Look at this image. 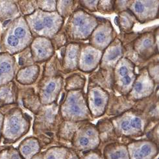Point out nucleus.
<instances>
[{"label": "nucleus", "mask_w": 159, "mask_h": 159, "mask_svg": "<svg viewBox=\"0 0 159 159\" xmlns=\"http://www.w3.org/2000/svg\"><path fill=\"white\" fill-rule=\"evenodd\" d=\"M24 21L18 19L10 22L0 37V50L2 53H15L22 49L27 44L28 31Z\"/></svg>", "instance_id": "obj_1"}, {"label": "nucleus", "mask_w": 159, "mask_h": 159, "mask_svg": "<svg viewBox=\"0 0 159 159\" xmlns=\"http://www.w3.org/2000/svg\"><path fill=\"white\" fill-rule=\"evenodd\" d=\"M4 118L3 134L6 139H14L22 133L25 123L20 112L12 111Z\"/></svg>", "instance_id": "obj_2"}, {"label": "nucleus", "mask_w": 159, "mask_h": 159, "mask_svg": "<svg viewBox=\"0 0 159 159\" xmlns=\"http://www.w3.org/2000/svg\"><path fill=\"white\" fill-rule=\"evenodd\" d=\"M14 74V59L9 54L0 53V86L10 83Z\"/></svg>", "instance_id": "obj_3"}, {"label": "nucleus", "mask_w": 159, "mask_h": 159, "mask_svg": "<svg viewBox=\"0 0 159 159\" xmlns=\"http://www.w3.org/2000/svg\"><path fill=\"white\" fill-rule=\"evenodd\" d=\"M17 11L16 6L10 1H0V22L5 27Z\"/></svg>", "instance_id": "obj_4"}, {"label": "nucleus", "mask_w": 159, "mask_h": 159, "mask_svg": "<svg viewBox=\"0 0 159 159\" xmlns=\"http://www.w3.org/2000/svg\"><path fill=\"white\" fill-rule=\"evenodd\" d=\"M13 85L9 83L0 86V104H9L14 102Z\"/></svg>", "instance_id": "obj_5"}, {"label": "nucleus", "mask_w": 159, "mask_h": 159, "mask_svg": "<svg viewBox=\"0 0 159 159\" xmlns=\"http://www.w3.org/2000/svg\"><path fill=\"white\" fill-rule=\"evenodd\" d=\"M37 72V70L36 67H29L21 70L17 75V80L23 84L31 83L34 80Z\"/></svg>", "instance_id": "obj_6"}, {"label": "nucleus", "mask_w": 159, "mask_h": 159, "mask_svg": "<svg viewBox=\"0 0 159 159\" xmlns=\"http://www.w3.org/2000/svg\"><path fill=\"white\" fill-rule=\"evenodd\" d=\"M37 149V145L35 142L30 140L27 142L21 148V153L25 157H30Z\"/></svg>", "instance_id": "obj_7"}, {"label": "nucleus", "mask_w": 159, "mask_h": 159, "mask_svg": "<svg viewBox=\"0 0 159 159\" xmlns=\"http://www.w3.org/2000/svg\"><path fill=\"white\" fill-rule=\"evenodd\" d=\"M151 147L146 144V145H143L141 147L140 150L137 151L136 152L134 153V158L135 159H142L144 157L147 156L149 155L151 152Z\"/></svg>", "instance_id": "obj_8"}, {"label": "nucleus", "mask_w": 159, "mask_h": 159, "mask_svg": "<svg viewBox=\"0 0 159 159\" xmlns=\"http://www.w3.org/2000/svg\"><path fill=\"white\" fill-rule=\"evenodd\" d=\"M130 125H131V127L134 128V129H140L141 125H142V122L140 119L138 118H135L131 120V121L130 122Z\"/></svg>", "instance_id": "obj_9"}, {"label": "nucleus", "mask_w": 159, "mask_h": 159, "mask_svg": "<svg viewBox=\"0 0 159 159\" xmlns=\"http://www.w3.org/2000/svg\"><path fill=\"white\" fill-rule=\"evenodd\" d=\"M110 157L111 159H120L125 157V153L122 151H118L112 153Z\"/></svg>", "instance_id": "obj_10"}, {"label": "nucleus", "mask_w": 159, "mask_h": 159, "mask_svg": "<svg viewBox=\"0 0 159 159\" xmlns=\"http://www.w3.org/2000/svg\"><path fill=\"white\" fill-rule=\"evenodd\" d=\"M120 54V49H116L110 53V55H108V59L109 60H114L118 56H119Z\"/></svg>", "instance_id": "obj_11"}, {"label": "nucleus", "mask_w": 159, "mask_h": 159, "mask_svg": "<svg viewBox=\"0 0 159 159\" xmlns=\"http://www.w3.org/2000/svg\"><path fill=\"white\" fill-rule=\"evenodd\" d=\"M42 22L43 24H44V27H51L53 24V21L52 18L46 17L42 20Z\"/></svg>", "instance_id": "obj_12"}, {"label": "nucleus", "mask_w": 159, "mask_h": 159, "mask_svg": "<svg viewBox=\"0 0 159 159\" xmlns=\"http://www.w3.org/2000/svg\"><path fill=\"white\" fill-rule=\"evenodd\" d=\"M55 84L54 83H50L48 86L46 87V90H45V92L47 94H49V93H51L55 89Z\"/></svg>", "instance_id": "obj_13"}, {"label": "nucleus", "mask_w": 159, "mask_h": 159, "mask_svg": "<svg viewBox=\"0 0 159 159\" xmlns=\"http://www.w3.org/2000/svg\"><path fill=\"white\" fill-rule=\"evenodd\" d=\"M121 128L125 131H127L131 129V125L128 121H124L121 124Z\"/></svg>", "instance_id": "obj_14"}, {"label": "nucleus", "mask_w": 159, "mask_h": 159, "mask_svg": "<svg viewBox=\"0 0 159 159\" xmlns=\"http://www.w3.org/2000/svg\"><path fill=\"white\" fill-rule=\"evenodd\" d=\"M94 61V57L92 54H87L84 58V62L86 64H91Z\"/></svg>", "instance_id": "obj_15"}, {"label": "nucleus", "mask_w": 159, "mask_h": 159, "mask_svg": "<svg viewBox=\"0 0 159 159\" xmlns=\"http://www.w3.org/2000/svg\"><path fill=\"white\" fill-rule=\"evenodd\" d=\"M103 103V99L98 94H96L94 96V103L97 106H100Z\"/></svg>", "instance_id": "obj_16"}, {"label": "nucleus", "mask_w": 159, "mask_h": 159, "mask_svg": "<svg viewBox=\"0 0 159 159\" xmlns=\"http://www.w3.org/2000/svg\"><path fill=\"white\" fill-rule=\"evenodd\" d=\"M79 143H80V145L82 146H86L89 145V139L86 138V137H82V138H81L80 140H79Z\"/></svg>", "instance_id": "obj_17"}, {"label": "nucleus", "mask_w": 159, "mask_h": 159, "mask_svg": "<svg viewBox=\"0 0 159 159\" xmlns=\"http://www.w3.org/2000/svg\"><path fill=\"white\" fill-rule=\"evenodd\" d=\"M122 80H123V83H124L125 85L129 84L131 82V77H129V75L128 74L123 77Z\"/></svg>", "instance_id": "obj_18"}, {"label": "nucleus", "mask_w": 159, "mask_h": 159, "mask_svg": "<svg viewBox=\"0 0 159 159\" xmlns=\"http://www.w3.org/2000/svg\"><path fill=\"white\" fill-rule=\"evenodd\" d=\"M105 37H106V36L104 33H100L98 34L97 37H96V39L99 42H102L105 40Z\"/></svg>", "instance_id": "obj_19"}, {"label": "nucleus", "mask_w": 159, "mask_h": 159, "mask_svg": "<svg viewBox=\"0 0 159 159\" xmlns=\"http://www.w3.org/2000/svg\"><path fill=\"white\" fill-rule=\"evenodd\" d=\"M135 10L137 11V12H142V11H143V5H142V4L140 3V2H137L136 3V5H135Z\"/></svg>", "instance_id": "obj_20"}, {"label": "nucleus", "mask_w": 159, "mask_h": 159, "mask_svg": "<svg viewBox=\"0 0 159 159\" xmlns=\"http://www.w3.org/2000/svg\"><path fill=\"white\" fill-rule=\"evenodd\" d=\"M127 72H128V70H127V68L125 66H122L120 69V75L122 77H124V76L127 75Z\"/></svg>", "instance_id": "obj_21"}, {"label": "nucleus", "mask_w": 159, "mask_h": 159, "mask_svg": "<svg viewBox=\"0 0 159 159\" xmlns=\"http://www.w3.org/2000/svg\"><path fill=\"white\" fill-rule=\"evenodd\" d=\"M71 111H73L74 113H78L79 112V107L76 104H73L71 106Z\"/></svg>", "instance_id": "obj_22"}, {"label": "nucleus", "mask_w": 159, "mask_h": 159, "mask_svg": "<svg viewBox=\"0 0 159 159\" xmlns=\"http://www.w3.org/2000/svg\"><path fill=\"white\" fill-rule=\"evenodd\" d=\"M142 89V84L141 83H137L134 87V90L136 92H140Z\"/></svg>", "instance_id": "obj_23"}, {"label": "nucleus", "mask_w": 159, "mask_h": 159, "mask_svg": "<svg viewBox=\"0 0 159 159\" xmlns=\"http://www.w3.org/2000/svg\"><path fill=\"white\" fill-rule=\"evenodd\" d=\"M3 121V116L1 112H0V134H1V131H2Z\"/></svg>", "instance_id": "obj_24"}, {"label": "nucleus", "mask_w": 159, "mask_h": 159, "mask_svg": "<svg viewBox=\"0 0 159 159\" xmlns=\"http://www.w3.org/2000/svg\"><path fill=\"white\" fill-rule=\"evenodd\" d=\"M47 159H57V158H56V157L54 156L53 155H51L48 156V157Z\"/></svg>", "instance_id": "obj_25"}, {"label": "nucleus", "mask_w": 159, "mask_h": 159, "mask_svg": "<svg viewBox=\"0 0 159 159\" xmlns=\"http://www.w3.org/2000/svg\"><path fill=\"white\" fill-rule=\"evenodd\" d=\"M92 159H94V158H92Z\"/></svg>", "instance_id": "obj_26"}]
</instances>
